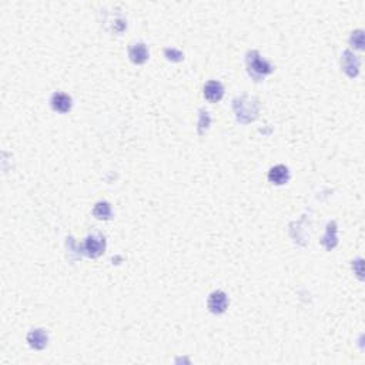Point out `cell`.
I'll return each instance as SVG.
<instances>
[{"mask_svg": "<svg viewBox=\"0 0 365 365\" xmlns=\"http://www.w3.org/2000/svg\"><path fill=\"white\" fill-rule=\"evenodd\" d=\"M227 305H229V300H227V295L222 291H214L210 295V298H208V308L214 314L224 313Z\"/></svg>", "mask_w": 365, "mask_h": 365, "instance_id": "cell-1", "label": "cell"}, {"mask_svg": "<svg viewBox=\"0 0 365 365\" xmlns=\"http://www.w3.org/2000/svg\"><path fill=\"white\" fill-rule=\"evenodd\" d=\"M104 238L100 236H90L86 241V251L90 257H99L104 251Z\"/></svg>", "mask_w": 365, "mask_h": 365, "instance_id": "cell-2", "label": "cell"}, {"mask_svg": "<svg viewBox=\"0 0 365 365\" xmlns=\"http://www.w3.org/2000/svg\"><path fill=\"white\" fill-rule=\"evenodd\" d=\"M290 179V173H288V169H287L286 165L283 164H278L275 165V167H272L270 173H268V180L274 183V184H286L287 181Z\"/></svg>", "mask_w": 365, "mask_h": 365, "instance_id": "cell-3", "label": "cell"}, {"mask_svg": "<svg viewBox=\"0 0 365 365\" xmlns=\"http://www.w3.org/2000/svg\"><path fill=\"white\" fill-rule=\"evenodd\" d=\"M51 106L60 113H67L72 107V99L65 93H54L51 97Z\"/></svg>", "mask_w": 365, "mask_h": 365, "instance_id": "cell-4", "label": "cell"}, {"mask_svg": "<svg viewBox=\"0 0 365 365\" xmlns=\"http://www.w3.org/2000/svg\"><path fill=\"white\" fill-rule=\"evenodd\" d=\"M224 94V89H222L221 83L218 81H208L207 85L204 86V96L206 99L210 101H218Z\"/></svg>", "mask_w": 365, "mask_h": 365, "instance_id": "cell-5", "label": "cell"}, {"mask_svg": "<svg viewBox=\"0 0 365 365\" xmlns=\"http://www.w3.org/2000/svg\"><path fill=\"white\" fill-rule=\"evenodd\" d=\"M147 58H149V51H147V47L143 43L133 44L130 47V59H131L133 63L142 65L147 60Z\"/></svg>", "mask_w": 365, "mask_h": 365, "instance_id": "cell-6", "label": "cell"}, {"mask_svg": "<svg viewBox=\"0 0 365 365\" xmlns=\"http://www.w3.org/2000/svg\"><path fill=\"white\" fill-rule=\"evenodd\" d=\"M27 341L33 348L42 350L47 345V335L44 334L43 329H35L27 335Z\"/></svg>", "mask_w": 365, "mask_h": 365, "instance_id": "cell-7", "label": "cell"}, {"mask_svg": "<svg viewBox=\"0 0 365 365\" xmlns=\"http://www.w3.org/2000/svg\"><path fill=\"white\" fill-rule=\"evenodd\" d=\"M271 66L268 65L267 62H264V60H261L260 58H254L252 62H250V72L258 73L260 76L268 74V73H271Z\"/></svg>", "mask_w": 365, "mask_h": 365, "instance_id": "cell-8", "label": "cell"}, {"mask_svg": "<svg viewBox=\"0 0 365 365\" xmlns=\"http://www.w3.org/2000/svg\"><path fill=\"white\" fill-rule=\"evenodd\" d=\"M93 214L97 217V218H100V220H107L110 218V215H111V208H110V204L106 203V201H103V203H97L96 204V207L93 210Z\"/></svg>", "mask_w": 365, "mask_h": 365, "instance_id": "cell-9", "label": "cell"}]
</instances>
